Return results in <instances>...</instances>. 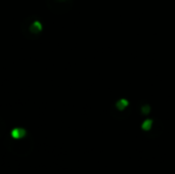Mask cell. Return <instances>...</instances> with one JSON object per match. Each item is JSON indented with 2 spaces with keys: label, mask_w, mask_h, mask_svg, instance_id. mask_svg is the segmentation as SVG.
I'll list each match as a JSON object with an SVG mask.
<instances>
[{
  "label": "cell",
  "mask_w": 175,
  "mask_h": 174,
  "mask_svg": "<svg viewBox=\"0 0 175 174\" xmlns=\"http://www.w3.org/2000/svg\"><path fill=\"white\" fill-rule=\"evenodd\" d=\"M142 111H143V114H147L149 111V106H144V108H142Z\"/></svg>",
  "instance_id": "obj_5"
},
{
  "label": "cell",
  "mask_w": 175,
  "mask_h": 174,
  "mask_svg": "<svg viewBox=\"0 0 175 174\" xmlns=\"http://www.w3.org/2000/svg\"><path fill=\"white\" fill-rule=\"evenodd\" d=\"M152 120H146L142 123V125H141V127H142V129L143 130H149L151 129V127H152Z\"/></svg>",
  "instance_id": "obj_3"
},
{
  "label": "cell",
  "mask_w": 175,
  "mask_h": 174,
  "mask_svg": "<svg viewBox=\"0 0 175 174\" xmlns=\"http://www.w3.org/2000/svg\"><path fill=\"white\" fill-rule=\"evenodd\" d=\"M127 104H128V101L125 100V99H121L119 103H117V106L120 109V110H123L124 108H126Z\"/></svg>",
  "instance_id": "obj_4"
},
{
  "label": "cell",
  "mask_w": 175,
  "mask_h": 174,
  "mask_svg": "<svg viewBox=\"0 0 175 174\" xmlns=\"http://www.w3.org/2000/svg\"><path fill=\"white\" fill-rule=\"evenodd\" d=\"M29 30H30L31 33H33L35 35H38L40 32L42 31V24L40 23L39 21H35L31 25H30Z\"/></svg>",
  "instance_id": "obj_1"
},
{
  "label": "cell",
  "mask_w": 175,
  "mask_h": 174,
  "mask_svg": "<svg viewBox=\"0 0 175 174\" xmlns=\"http://www.w3.org/2000/svg\"><path fill=\"white\" fill-rule=\"evenodd\" d=\"M25 134V131L23 130V129H20V128H17L14 129V131H12V135L14 136V137L19 138V137H22Z\"/></svg>",
  "instance_id": "obj_2"
},
{
  "label": "cell",
  "mask_w": 175,
  "mask_h": 174,
  "mask_svg": "<svg viewBox=\"0 0 175 174\" xmlns=\"http://www.w3.org/2000/svg\"><path fill=\"white\" fill-rule=\"evenodd\" d=\"M59 1H65V0H59Z\"/></svg>",
  "instance_id": "obj_6"
}]
</instances>
